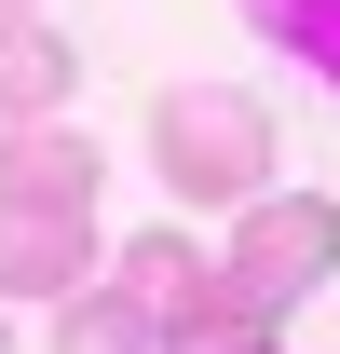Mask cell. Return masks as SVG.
<instances>
[{"mask_svg": "<svg viewBox=\"0 0 340 354\" xmlns=\"http://www.w3.org/2000/svg\"><path fill=\"white\" fill-rule=\"evenodd\" d=\"M150 177H164L191 218H205V205H245L258 177H272V109H258L245 82H177V95H150Z\"/></svg>", "mask_w": 340, "mask_h": 354, "instance_id": "1", "label": "cell"}, {"mask_svg": "<svg viewBox=\"0 0 340 354\" xmlns=\"http://www.w3.org/2000/svg\"><path fill=\"white\" fill-rule=\"evenodd\" d=\"M232 218H245V232H232V259H218V286H232V300L299 313V300L340 272V205H327V191H245Z\"/></svg>", "mask_w": 340, "mask_h": 354, "instance_id": "2", "label": "cell"}, {"mask_svg": "<svg viewBox=\"0 0 340 354\" xmlns=\"http://www.w3.org/2000/svg\"><path fill=\"white\" fill-rule=\"evenodd\" d=\"M82 272H95L82 205H0V300H68Z\"/></svg>", "mask_w": 340, "mask_h": 354, "instance_id": "3", "label": "cell"}, {"mask_svg": "<svg viewBox=\"0 0 340 354\" xmlns=\"http://www.w3.org/2000/svg\"><path fill=\"white\" fill-rule=\"evenodd\" d=\"M95 177H109V150H95L68 109H55V123H0V205H82L95 218Z\"/></svg>", "mask_w": 340, "mask_h": 354, "instance_id": "4", "label": "cell"}, {"mask_svg": "<svg viewBox=\"0 0 340 354\" xmlns=\"http://www.w3.org/2000/svg\"><path fill=\"white\" fill-rule=\"evenodd\" d=\"M82 95V41L41 14H0V123H55Z\"/></svg>", "mask_w": 340, "mask_h": 354, "instance_id": "5", "label": "cell"}, {"mask_svg": "<svg viewBox=\"0 0 340 354\" xmlns=\"http://www.w3.org/2000/svg\"><path fill=\"white\" fill-rule=\"evenodd\" d=\"M109 286H123V300L150 313V327H164V313H191V300H205V286H218V259H205V245H191V232H136Z\"/></svg>", "mask_w": 340, "mask_h": 354, "instance_id": "6", "label": "cell"}, {"mask_svg": "<svg viewBox=\"0 0 340 354\" xmlns=\"http://www.w3.org/2000/svg\"><path fill=\"white\" fill-rule=\"evenodd\" d=\"M150 354H272V313L232 300V286H205L191 313H164V327H150Z\"/></svg>", "mask_w": 340, "mask_h": 354, "instance_id": "7", "label": "cell"}, {"mask_svg": "<svg viewBox=\"0 0 340 354\" xmlns=\"http://www.w3.org/2000/svg\"><path fill=\"white\" fill-rule=\"evenodd\" d=\"M245 28H258L272 55H299V68L340 95V0H245Z\"/></svg>", "mask_w": 340, "mask_h": 354, "instance_id": "8", "label": "cell"}, {"mask_svg": "<svg viewBox=\"0 0 340 354\" xmlns=\"http://www.w3.org/2000/svg\"><path fill=\"white\" fill-rule=\"evenodd\" d=\"M55 354H150V313L123 286H68L55 300Z\"/></svg>", "mask_w": 340, "mask_h": 354, "instance_id": "9", "label": "cell"}, {"mask_svg": "<svg viewBox=\"0 0 340 354\" xmlns=\"http://www.w3.org/2000/svg\"><path fill=\"white\" fill-rule=\"evenodd\" d=\"M0 14H41V0H0Z\"/></svg>", "mask_w": 340, "mask_h": 354, "instance_id": "10", "label": "cell"}, {"mask_svg": "<svg viewBox=\"0 0 340 354\" xmlns=\"http://www.w3.org/2000/svg\"><path fill=\"white\" fill-rule=\"evenodd\" d=\"M0 354H14V327H0Z\"/></svg>", "mask_w": 340, "mask_h": 354, "instance_id": "11", "label": "cell"}]
</instances>
